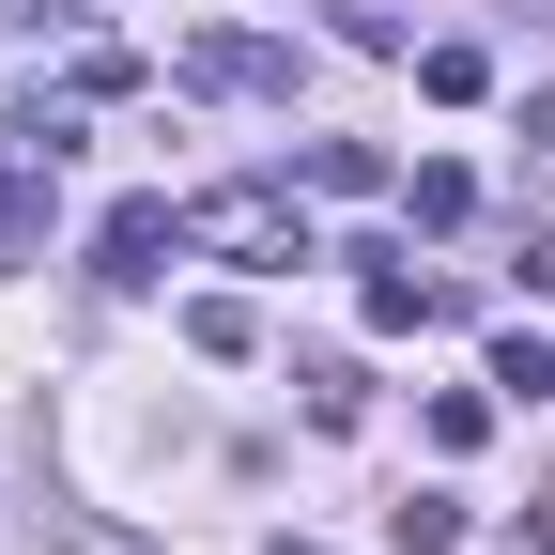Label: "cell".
I'll return each instance as SVG.
<instances>
[{"mask_svg": "<svg viewBox=\"0 0 555 555\" xmlns=\"http://www.w3.org/2000/svg\"><path fill=\"white\" fill-rule=\"evenodd\" d=\"M185 232L217 247V262H247V278L324 262V247H309V217H294V185H217V201H185Z\"/></svg>", "mask_w": 555, "mask_h": 555, "instance_id": "cell-1", "label": "cell"}, {"mask_svg": "<svg viewBox=\"0 0 555 555\" xmlns=\"http://www.w3.org/2000/svg\"><path fill=\"white\" fill-rule=\"evenodd\" d=\"M170 78H185V93H247V108H294V78H309V62L278 47V31H185V47H170Z\"/></svg>", "mask_w": 555, "mask_h": 555, "instance_id": "cell-2", "label": "cell"}, {"mask_svg": "<svg viewBox=\"0 0 555 555\" xmlns=\"http://www.w3.org/2000/svg\"><path fill=\"white\" fill-rule=\"evenodd\" d=\"M185 247H201V232H185V201H155V185L93 217V278H124V294H139V278H170Z\"/></svg>", "mask_w": 555, "mask_h": 555, "instance_id": "cell-3", "label": "cell"}, {"mask_svg": "<svg viewBox=\"0 0 555 555\" xmlns=\"http://www.w3.org/2000/svg\"><path fill=\"white\" fill-rule=\"evenodd\" d=\"M433 309H448V294H433V278H401L386 247H356V324H371V339H416V324H433Z\"/></svg>", "mask_w": 555, "mask_h": 555, "instance_id": "cell-4", "label": "cell"}, {"mask_svg": "<svg viewBox=\"0 0 555 555\" xmlns=\"http://www.w3.org/2000/svg\"><path fill=\"white\" fill-rule=\"evenodd\" d=\"M401 217H416V232H463V217H478V170L416 155V170H401Z\"/></svg>", "mask_w": 555, "mask_h": 555, "instance_id": "cell-5", "label": "cell"}, {"mask_svg": "<svg viewBox=\"0 0 555 555\" xmlns=\"http://www.w3.org/2000/svg\"><path fill=\"white\" fill-rule=\"evenodd\" d=\"M47 247V155H16V170H0V278H16Z\"/></svg>", "mask_w": 555, "mask_h": 555, "instance_id": "cell-6", "label": "cell"}, {"mask_svg": "<svg viewBox=\"0 0 555 555\" xmlns=\"http://www.w3.org/2000/svg\"><path fill=\"white\" fill-rule=\"evenodd\" d=\"M309 185H324V201H371V185H401V170L371 155V139H309Z\"/></svg>", "mask_w": 555, "mask_h": 555, "instance_id": "cell-7", "label": "cell"}, {"mask_svg": "<svg viewBox=\"0 0 555 555\" xmlns=\"http://www.w3.org/2000/svg\"><path fill=\"white\" fill-rule=\"evenodd\" d=\"M416 93H433V108H478V93H494V62H478V47H416Z\"/></svg>", "mask_w": 555, "mask_h": 555, "instance_id": "cell-8", "label": "cell"}, {"mask_svg": "<svg viewBox=\"0 0 555 555\" xmlns=\"http://www.w3.org/2000/svg\"><path fill=\"white\" fill-rule=\"evenodd\" d=\"M247 339H262L247 294H185V356H247Z\"/></svg>", "mask_w": 555, "mask_h": 555, "instance_id": "cell-9", "label": "cell"}, {"mask_svg": "<svg viewBox=\"0 0 555 555\" xmlns=\"http://www.w3.org/2000/svg\"><path fill=\"white\" fill-rule=\"evenodd\" d=\"M386 540H401V555H448V540H463V494H401Z\"/></svg>", "mask_w": 555, "mask_h": 555, "instance_id": "cell-10", "label": "cell"}, {"mask_svg": "<svg viewBox=\"0 0 555 555\" xmlns=\"http://www.w3.org/2000/svg\"><path fill=\"white\" fill-rule=\"evenodd\" d=\"M139 78H155L139 47H78V78H62V93H78V108H108V93H139Z\"/></svg>", "mask_w": 555, "mask_h": 555, "instance_id": "cell-11", "label": "cell"}, {"mask_svg": "<svg viewBox=\"0 0 555 555\" xmlns=\"http://www.w3.org/2000/svg\"><path fill=\"white\" fill-rule=\"evenodd\" d=\"M478 433H494V386H433V448H448V463H463V448H478Z\"/></svg>", "mask_w": 555, "mask_h": 555, "instance_id": "cell-12", "label": "cell"}, {"mask_svg": "<svg viewBox=\"0 0 555 555\" xmlns=\"http://www.w3.org/2000/svg\"><path fill=\"white\" fill-rule=\"evenodd\" d=\"M494 386L509 401H555V339H494Z\"/></svg>", "mask_w": 555, "mask_h": 555, "instance_id": "cell-13", "label": "cell"}, {"mask_svg": "<svg viewBox=\"0 0 555 555\" xmlns=\"http://www.w3.org/2000/svg\"><path fill=\"white\" fill-rule=\"evenodd\" d=\"M525 139H540V155H555V93H525Z\"/></svg>", "mask_w": 555, "mask_h": 555, "instance_id": "cell-14", "label": "cell"}, {"mask_svg": "<svg viewBox=\"0 0 555 555\" xmlns=\"http://www.w3.org/2000/svg\"><path fill=\"white\" fill-rule=\"evenodd\" d=\"M525 294H555V247H525Z\"/></svg>", "mask_w": 555, "mask_h": 555, "instance_id": "cell-15", "label": "cell"}, {"mask_svg": "<svg viewBox=\"0 0 555 555\" xmlns=\"http://www.w3.org/2000/svg\"><path fill=\"white\" fill-rule=\"evenodd\" d=\"M278 555H309V540H278Z\"/></svg>", "mask_w": 555, "mask_h": 555, "instance_id": "cell-16", "label": "cell"}]
</instances>
